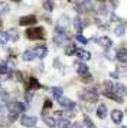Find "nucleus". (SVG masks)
I'll list each match as a JSON object with an SVG mask.
<instances>
[{
    "label": "nucleus",
    "instance_id": "f257e3e1",
    "mask_svg": "<svg viewBox=\"0 0 127 128\" xmlns=\"http://www.w3.org/2000/svg\"><path fill=\"white\" fill-rule=\"evenodd\" d=\"M67 29H62V28H59L56 26L55 28V36H53V42L56 43V46H62L67 43L68 40V33L65 32Z\"/></svg>",
    "mask_w": 127,
    "mask_h": 128
},
{
    "label": "nucleus",
    "instance_id": "cd10ccee",
    "mask_svg": "<svg viewBox=\"0 0 127 128\" xmlns=\"http://www.w3.org/2000/svg\"><path fill=\"white\" fill-rule=\"evenodd\" d=\"M77 42H80V43H82V45H87V43H88V39H87L84 35L78 33V35H77Z\"/></svg>",
    "mask_w": 127,
    "mask_h": 128
},
{
    "label": "nucleus",
    "instance_id": "58836bf2",
    "mask_svg": "<svg viewBox=\"0 0 127 128\" xmlns=\"http://www.w3.org/2000/svg\"><path fill=\"white\" fill-rule=\"evenodd\" d=\"M100 2H103V0H100Z\"/></svg>",
    "mask_w": 127,
    "mask_h": 128
},
{
    "label": "nucleus",
    "instance_id": "72a5a7b5",
    "mask_svg": "<svg viewBox=\"0 0 127 128\" xmlns=\"http://www.w3.org/2000/svg\"><path fill=\"white\" fill-rule=\"evenodd\" d=\"M48 108H52V101H49V99H46L45 105H43V110H48Z\"/></svg>",
    "mask_w": 127,
    "mask_h": 128
},
{
    "label": "nucleus",
    "instance_id": "e433bc0d",
    "mask_svg": "<svg viewBox=\"0 0 127 128\" xmlns=\"http://www.w3.org/2000/svg\"><path fill=\"white\" fill-rule=\"evenodd\" d=\"M13 2H20V0H13Z\"/></svg>",
    "mask_w": 127,
    "mask_h": 128
},
{
    "label": "nucleus",
    "instance_id": "c9c22d12",
    "mask_svg": "<svg viewBox=\"0 0 127 128\" xmlns=\"http://www.w3.org/2000/svg\"><path fill=\"white\" fill-rule=\"evenodd\" d=\"M105 55H107V58H108V59H113L115 53H114V52H111V50H107V52H105Z\"/></svg>",
    "mask_w": 127,
    "mask_h": 128
},
{
    "label": "nucleus",
    "instance_id": "7ed1b4c3",
    "mask_svg": "<svg viewBox=\"0 0 127 128\" xmlns=\"http://www.w3.org/2000/svg\"><path fill=\"white\" fill-rule=\"evenodd\" d=\"M81 99L85 102H97L98 101V92L95 89H84L81 92Z\"/></svg>",
    "mask_w": 127,
    "mask_h": 128
},
{
    "label": "nucleus",
    "instance_id": "39448f33",
    "mask_svg": "<svg viewBox=\"0 0 127 128\" xmlns=\"http://www.w3.org/2000/svg\"><path fill=\"white\" fill-rule=\"evenodd\" d=\"M36 121H38V118L33 115H23L22 120H20L23 127H35L36 125Z\"/></svg>",
    "mask_w": 127,
    "mask_h": 128
},
{
    "label": "nucleus",
    "instance_id": "0eeeda50",
    "mask_svg": "<svg viewBox=\"0 0 127 128\" xmlns=\"http://www.w3.org/2000/svg\"><path fill=\"white\" fill-rule=\"evenodd\" d=\"M103 95H105L107 98H110V99H114L115 102H123V98H121L120 95H117V94L113 91V89H107V91H103Z\"/></svg>",
    "mask_w": 127,
    "mask_h": 128
},
{
    "label": "nucleus",
    "instance_id": "1a4fd4ad",
    "mask_svg": "<svg viewBox=\"0 0 127 128\" xmlns=\"http://www.w3.org/2000/svg\"><path fill=\"white\" fill-rule=\"evenodd\" d=\"M115 58L118 59L121 64H127V49L126 48H120L115 52Z\"/></svg>",
    "mask_w": 127,
    "mask_h": 128
},
{
    "label": "nucleus",
    "instance_id": "a211bd4d",
    "mask_svg": "<svg viewBox=\"0 0 127 128\" xmlns=\"http://www.w3.org/2000/svg\"><path fill=\"white\" fill-rule=\"evenodd\" d=\"M69 23V18L68 16H65V14H62L61 18H59V20H58L56 26H59V28H62V29H67V26H68Z\"/></svg>",
    "mask_w": 127,
    "mask_h": 128
},
{
    "label": "nucleus",
    "instance_id": "423d86ee",
    "mask_svg": "<svg viewBox=\"0 0 127 128\" xmlns=\"http://www.w3.org/2000/svg\"><path fill=\"white\" fill-rule=\"evenodd\" d=\"M33 52H35V55H36V58L43 59L46 55H48V48H46L45 45H39V46H36L33 49Z\"/></svg>",
    "mask_w": 127,
    "mask_h": 128
},
{
    "label": "nucleus",
    "instance_id": "4c0bfd02",
    "mask_svg": "<svg viewBox=\"0 0 127 128\" xmlns=\"http://www.w3.org/2000/svg\"><path fill=\"white\" fill-rule=\"evenodd\" d=\"M121 128H127V127H121Z\"/></svg>",
    "mask_w": 127,
    "mask_h": 128
},
{
    "label": "nucleus",
    "instance_id": "393cba45",
    "mask_svg": "<svg viewBox=\"0 0 127 128\" xmlns=\"http://www.w3.org/2000/svg\"><path fill=\"white\" fill-rule=\"evenodd\" d=\"M56 124H59L61 128H69V120L65 118V116H62V118L59 120V122H56Z\"/></svg>",
    "mask_w": 127,
    "mask_h": 128
},
{
    "label": "nucleus",
    "instance_id": "412c9836",
    "mask_svg": "<svg viewBox=\"0 0 127 128\" xmlns=\"http://www.w3.org/2000/svg\"><path fill=\"white\" fill-rule=\"evenodd\" d=\"M6 33L9 36V39H12V40H17L19 39V32H17V29H9Z\"/></svg>",
    "mask_w": 127,
    "mask_h": 128
},
{
    "label": "nucleus",
    "instance_id": "9b49d317",
    "mask_svg": "<svg viewBox=\"0 0 127 128\" xmlns=\"http://www.w3.org/2000/svg\"><path fill=\"white\" fill-rule=\"evenodd\" d=\"M111 121L114 124H121V121H123V112L120 110H114L111 112Z\"/></svg>",
    "mask_w": 127,
    "mask_h": 128
},
{
    "label": "nucleus",
    "instance_id": "f03ea898",
    "mask_svg": "<svg viewBox=\"0 0 127 128\" xmlns=\"http://www.w3.org/2000/svg\"><path fill=\"white\" fill-rule=\"evenodd\" d=\"M26 36L28 39H32V40H42L45 38V30L43 28H33L26 32Z\"/></svg>",
    "mask_w": 127,
    "mask_h": 128
},
{
    "label": "nucleus",
    "instance_id": "f8f14e48",
    "mask_svg": "<svg viewBox=\"0 0 127 128\" xmlns=\"http://www.w3.org/2000/svg\"><path fill=\"white\" fill-rule=\"evenodd\" d=\"M75 55H77L81 60H90V59H91V53L84 50V49H77V50H75Z\"/></svg>",
    "mask_w": 127,
    "mask_h": 128
},
{
    "label": "nucleus",
    "instance_id": "2eb2a0df",
    "mask_svg": "<svg viewBox=\"0 0 127 128\" xmlns=\"http://www.w3.org/2000/svg\"><path fill=\"white\" fill-rule=\"evenodd\" d=\"M97 116L100 120H104L107 116V106H105V104H101L97 108Z\"/></svg>",
    "mask_w": 127,
    "mask_h": 128
},
{
    "label": "nucleus",
    "instance_id": "6e6552de",
    "mask_svg": "<svg viewBox=\"0 0 127 128\" xmlns=\"http://www.w3.org/2000/svg\"><path fill=\"white\" fill-rule=\"evenodd\" d=\"M97 42H98V45H100V46L105 48V49H110L111 45H113V40L110 39L108 36H101V38H98V39H97Z\"/></svg>",
    "mask_w": 127,
    "mask_h": 128
},
{
    "label": "nucleus",
    "instance_id": "4be33fe9",
    "mask_svg": "<svg viewBox=\"0 0 127 128\" xmlns=\"http://www.w3.org/2000/svg\"><path fill=\"white\" fill-rule=\"evenodd\" d=\"M62 92H64V89L62 88H59V86H56V88H52V95H53V98L56 99H59L61 96H62Z\"/></svg>",
    "mask_w": 127,
    "mask_h": 128
},
{
    "label": "nucleus",
    "instance_id": "7c9ffc66",
    "mask_svg": "<svg viewBox=\"0 0 127 128\" xmlns=\"http://www.w3.org/2000/svg\"><path fill=\"white\" fill-rule=\"evenodd\" d=\"M16 106H17L19 112H23V111L26 110V104H23V102H16Z\"/></svg>",
    "mask_w": 127,
    "mask_h": 128
},
{
    "label": "nucleus",
    "instance_id": "bb28decb",
    "mask_svg": "<svg viewBox=\"0 0 127 128\" xmlns=\"http://www.w3.org/2000/svg\"><path fill=\"white\" fill-rule=\"evenodd\" d=\"M7 42H9L7 33H6V32H0V43H2V45H6Z\"/></svg>",
    "mask_w": 127,
    "mask_h": 128
},
{
    "label": "nucleus",
    "instance_id": "2f4dec72",
    "mask_svg": "<svg viewBox=\"0 0 127 128\" xmlns=\"http://www.w3.org/2000/svg\"><path fill=\"white\" fill-rule=\"evenodd\" d=\"M32 98H33V94L28 91V92L25 94V99H26V102H32Z\"/></svg>",
    "mask_w": 127,
    "mask_h": 128
},
{
    "label": "nucleus",
    "instance_id": "c756f323",
    "mask_svg": "<svg viewBox=\"0 0 127 128\" xmlns=\"http://www.w3.org/2000/svg\"><path fill=\"white\" fill-rule=\"evenodd\" d=\"M84 124H85V127L87 128H94V124H92V121L88 118V116H84Z\"/></svg>",
    "mask_w": 127,
    "mask_h": 128
},
{
    "label": "nucleus",
    "instance_id": "ddd939ff",
    "mask_svg": "<svg viewBox=\"0 0 127 128\" xmlns=\"http://www.w3.org/2000/svg\"><path fill=\"white\" fill-rule=\"evenodd\" d=\"M35 58H36V55H35V52L32 50V49H26V50L23 52V55H22V59L26 60V62H30V60H33Z\"/></svg>",
    "mask_w": 127,
    "mask_h": 128
},
{
    "label": "nucleus",
    "instance_id": "f3484780",
    "mask_svg": "<svg viewBox=\"0 0 127 128\" xmlns=\"http://www.w3.org/2000/svg\"><path fill=\"white\" fill-rule=\"evenodd\" d=\"M74 28H75L77 32H81V30L85 28V22H84L82 19H80V18H75L74 19Z\"/></svg>",
    "mask_w": 127,
    "mask_h": 128
},
{
    "label": "nucleus",
    "instance_id": "f704fd0d",
    "mask_svg": "<svg viewBox=\"0 0 127 128\" xmlns=\"http://www.w3.org/2000/svg\"><path fill=\"white\" fill-rule=\"evenodd\" d=\"M74 128H87V127H85V124H82V122H75Z\"/></svg>",
    "mask_w": 127,
    "mask_h": 128
},
{
    "label": "nucleus",
    "instance_id": "9d476101",
    "mask_svg": "<svg viewBox=\"0 0 127 128\" xmlns=\"http://www.w3.org/2000/svg\"><path fill=\"white\" fill-rule=\"evenodd\" d=\"M113 91H114L117 95H120V96L127 95V85H123V84H115V85H113Z\"/></svg>",
    "mask_w": 127,
    "mask_h": 128
},
{
    "label": "nucleus",
    "instance_id": "aec40b11",
    "mask_svg": "<svg viewBox=\"0 0 127 128\" xmlns=\"http://www.w3.org/2000/svg\"><path fill=\"white\" fill-rule=\"evenodd\" d=\"M42 118H43V121H45L49 127H55V125H56V120H55V118L46 115V114H43V115H42Z\"/></svg>",
    "mask_w": 127,
    "mask_h": 128
},
{
    "label": "nucleus",
    "instance_id": "20e7f679",
    "mask_svg": "<svg viewBox=\"0 0 127 128\" xmlns=\"http://www.w3.org/2000/svg\"><path fill=\"white\" fill-rule=\"evenodd\" d=\"M38 23V19L33 14H28V16H22L19 19V24L20 26H30V24H36Z\"/></svg>",
    "mask_w": 127,
    "mask_h": 128
},
{
    "label": "nucleus",
    "instance_id": "4468645a",
    "mask_svg": "<svg viewBox=\"0 0 127 128\" xmlns=\"http://www.w3.org/2000/svg\"><path fill=\"white\" fill-rule=\"evenodd\" d=\"M75 69H77V72H78L80 75H87V74H88V66H87L85 64L77 62V64H75Z\"/></svg>",
    "mask_w": 127,
    "mask_h": 128
},
{
    "label": "nucleus",
    "instance_id": "6ab92c4d",
    "mask_svg": "<svg viewBox=\"0 0 127 128\" xmlns=\"http://www.w3.org/2000/svg\"><path fill=\"white\" fill-rule=\"evenodd\" d=\"M39 88H40V84L38 81V78L30 76V79H29V89H39Z\"/></svg>",
    "mask_w": 127,
    "mask_h": 128
},
{
    "label": "nucleus",
    "instance_id": "473e14b6",
    "mask_svg": "<svg viewBox=\"0 0 127 128\" xmlns=\"http://www.w3.org/2000/svg\"><path fill=\"white\" fill-rule=\"evenodd\" d=\"M98 13H100V14H101V16H104V14H107V7L104 6H100L98 7Z\"/></svg>",
    "mask_w": 127,
    "mask_h": 128
},
{
    "label": "nucleus",
    "instance_id": "dca6fc26",
    "mask_svg": "<svg viewBox=\"0 0 127 128\" xmlns=\"http://www.w3.org/2000/svg\"><path fill=\"white\" fill-rule=\"evenodd\" d=\"M75 50H77V46H75L74 43H68L67 46L64 48V52H65L67 56H72V55H75Z\"/></svg>",
    "mask_w": 127,
    "mask_h": 128
},
{
    "label": "nucleus",
    "instance_id": "c85d7f7f",
    "mask_svg": "<svg viewBox=\"0 0 127 128\" xmlns=\"http://www.w3.org/2000/svg\"><path fill=\"white\" fill-rule=\"evenodd\" d=\"M9 74V66L6 64H2L0 65V75H7Z\"/></svg>",
    "mask_w": 127,
    "mask_h": 128
},
{
    "label": "nucleus",
    "instance_id": "b1692460",
    "mask_svg": "<svg viewBox=\"0 0 127 128\" xmlns=\"http://www.w3.org/2000/svg\"><path fill=\"white\" fill-rule=\"evenodd\" d=\"M114 33H115L117 36H123L124 33H126V26H124V24H118V26L115 28Z\"/></svg>",
    "mask_w": 127,
    "mask_h": 128
},
{
    "label": "nucleus",
    "instance_id": "a878e982",
    "mask_svg": "<svg viewBox=\"0 0 127 128\" xmlns=\"http://www.w3.org/2000/svg\"><path fill=\"white\" fill-rule=\"evenodd\" d=\"M43 9L48 10V12H51L52 9H53V3H52V0H43Z\"/></svg>",
    "mask_w": 127,
    "mask_h": 128
},
{
    "label": "nucleus",
    "instance_id": "5701e85b",
    "mask_svg": "<svg viewBox=\"0 0 127 128\" xmlns=\"http://www.w3.org/2000/svg\"><path fill=\"white\" fill-rule=\"evenodd\" d=\"M9 10H10L9 4L5 2H0V14H6V13H9Z\"/></svg>",
    "mask_w": 127,
    "mask_h": 128
}]
</instances>
